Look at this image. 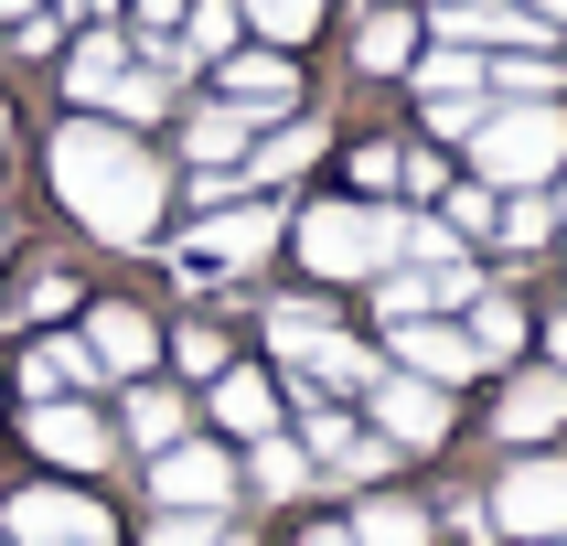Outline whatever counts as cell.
Instances as JSON below:
<instances>
[{"mask_svg": "<svg viewBox=\"0 0 567 546\" xmlns=\"http://www.w3.org/2000/svg\"><path fill=\"white\" fill-rule=\"evenodd\" d=\"M22 429H32V450H43V461H75V472H96V461H107V418L75 408V396H43Z\"/></svg>", "mask_w": 567, "mask_h": 546, "instance_id": "14", "label": "cell"}, {"mask_svg": "<svg viewBox=\"0 0 567 546\" xmlns=\"http://www.w3.org/2000/svg\"><path fill=\"white\" fill-rule=\"evenodd\" d=\"M311 161H321V128H311V119H289L279 140H257V151H247V183L268 193V183H289V172H311Z\"/></svg>", "mask_w": 567, "mask_h": 546, "instance_id": "23", "label": "cell"}, {"mask_svg": "<svg viewBox=\"0 0 567 546\" xmlns=\"http://www.w3.org/2000/svg\"><path fill=\"white\" fill-rule=\"evenodd\" d=\"M0 236H11V225H0Z\"/></svg>", "mask_w": 567, "mask_h": 546, "instance_id": "47", "label": "cell"}, {"mask_svg": "<svg viewBox=\"0 0 567 546\" xmlns=\"http://www.w3.org/2000/svg\"><path fill=\"white\" fill-rule=\"evenodd\" d=\"M236 22H247L236 0H183V43H193V54H225V43H236Z\"/></svg>", "mask_w": 567, "mask_h": 546, "instance_id": "33", "label": "cell"}, {"mask_svg": "<svg viewBox=\"0 0 567 546\" xmlns=\"http://www.w3.org/2000/svg\"><path fill=\"white\" fill-rule=\"evenodd\" d=\"M408 257V215L396 204H311L300 215V268L311 279H375Z\"/></svg>", "mask_w": 567, "mask_h": 546, "instance_id": "3", "label": "cell"}, {"mask_svg": "<svg viewBox=\"0 0 567 546\" xmlns=\"http://www.w3.org/2000/svg\"><path fill=\"white\" fill-rule=\"evenodd\" d=\"M385 332H396V375H417V385L482 375V353H472V332H461V321H385Z\"/></svg>", "mask_w": 567, "mask_h": 546, "instance_id": "10", "label": "cell"}, {"mask_svg": "<svg viewBox=\"0 0 567 546\" xmlns=\"http://www.w3.org/2000/svg\"><path fill=\"white\" fill-rule=\"evenodd\" d=\"M493 204H504L493 183H450V193H440V225L461 236V247H472V236H493Z\"/></svg>", "mask_w": 567, "mask_h": 546, "instance_id": "32", "label": "cell"}, {"mask_svg": "<svg viewBox=\"0 0 567 546\" xmlns=\"http://www.w3.org/2000/svg\"><path fill=\"white\" fill-rule=\"evenodd\" d=\"M151 546H225V525H215V504H161Z\"/></svg>", "mask_w": 567, "mask_h": 546, "instance_id": "34", "label": "cell"}, {"mask_svg": "<svg viewBox=\"0 0 567 546\" xmlns=\"http://www.w3.org/2000/svg\"><path fill=\"white\" fill-rule=\"evenodd\" d=\"M536 364H557V375H567V311H546V321H536Z\"/></svg>", "mask_w": 567, "mask_h": 546, "instance_id": "39", "label": "cell"}, {"mask_svg": "<svg viewBox=\"0 0 567 546\" xmlns=\"http://www.w3.org/2000/svg\"><path fill=\"white\" fill-rule=\"evenodd\" d=\"M128 64H140V54H128L118 32L96 22L86 43H75V64H64V86H75V107H118V86H128Z\"/></svg>", "mask_w": 567, "mask_h": 546, "instance_id": "16", "label": "cell"}, {"mask_svg": "<svg viewBox=\"0 0 567 546\" xmlns=\"http://www.w3.org/2000/svg\"><path fill=\"white\" fill-rule=\"evenodd\" d=\"M493 247L504 257H546L557 247V193H504V204H493Z\"/></svg>", "mask_w": 567, "mask_h": 546, "instance_id": "20", "label": "cell"}, {"mask_svg": "<svg viewBox=\"0 0 567 546\" xmlns=\"http://www.w3.org/2000/svg\"><path fill=\"white\" fill-rule=\"evenodd\" d=\"M140 22H151V32H183V0H140Z\"/></svg>", "mask_w": 567, "mask_h": 546, "instance_id": "40", "label": "cell"}, {"mask_svg": "<svg viewBox=\"0 0 567 546\" xmlns=\"http://www.w3.org/2000/svg\"><path fill=\"white\" fill-rule=\"evenodd\" d=\"M461 151H472V183H493V193H546L567 172V96H493Z\"/></svg>", "mask_w": 567, "mask_h": 546, "instance_id": "2", "label": "cell"}, {"mask_svg": "<svg viewBox=\"0 0 567 546\" xmlns=\"http://www.w3.org/2000/svg\"><path fill=\"white\" fill-rule=\"evenodd\" d=\"M225 546H247V536H225Z\"/></svg>", "mask_w": 567, "mask_h": 546, "instance_id": "46", "label": "cell"}, {"mask_svg": "<svg viewBox=\"0 0 567 546\" xmlns=\"http://www.w3.org/2000/svg\"><path fill=\"white\" fill-rule=\"evenodd\" d=\"M54 193H64V215L96 225L107 247H151V225H161V161L107 119H75L54 140Z\"/></svg>", "mask_w": 567, "mask_h": 546, "instance_id": "1", "label": "cell"}, {"mask_svg": "<svg viewBox=\"0 0 567 546\" xmlns=\"http://www.w3.org/2000/svg\"><path fill=\"white\" fill-rule=\"evenodd\" d=\"M300 546H353V525H311V536H300Z\"/></svg>", "mask_w": 567, "mask_h": 546, "instance_id": "41", "label": "cell"}, {"mask_svg": "<svg viewBox=\"0 0 567 546\" xmlns=\"http://www.w3.org/2000/svg\"><path fill=\"white\" fill-rule=\"evenodd\" d=\"M300 482H311V450L300 440H257V493H268V504H289Z\"/></svg>", "mask_w": 567, "mask_h": 546, "instance_id": "30", "label": "cell"}, {"mask_svg": "<svg viewBox=\"0 0 567 546\" xmlns=\"http://www.w3.org/2000/svg\"><path fill=\"white\" fill-rule=\"evenodd\" d=\"M536 546H567V536H536Z\"/></svg>", "mask_w": 567, "mask_h": 546, "instance_id": "45", "label": "cell"}, {"mask_svg": "<svg viewBox=\"0 0 567 546\" xmlns=\"http://www.w3.org/2000/svg\"><path fill=\"white\" fill-rule=\"evenodd\" d=\"M493 440H504V450H557L567 440V375H557V364H504Z\"/></svg>", "mask_w": 567, "mask_h": 546, "instance_id": "6", "label": "cell"}, {"mask_svg": "<svg viewBox=\"0 0 567 546\" xmlns=\"http://www.w3.org/2000/svg\"><path fill=\"white\" fill-rule=\"evenodd\" d=\"M364 396H375V429H385L396 450H440L450 429H461V408H450V385H417V375H375Z\"/></svg>", "mask_w": 567, "mask_h": 546, "instance_id": "8", "label": "cell"}, {"mask_svg": "<svg viewBox=\"0 0 567 546\" xmlns=\"http://www.w3.org/2000/svg\"><path fill=\"white\" fill-rule=\"evenodd\" d=\"M11 546H118L86 493H11Z\"/></svg>", "mask_w": 567, "mask_h": 546, "instance_id": "9", "label": "cell"}, {"mask_svg": "<svg viewBox=\"0 0 567 546\" xmlns=\"http://www.w3.org/2000/svg\"><path fill=\"white\" fill-rule=\"evenodd\" d=\"M408 75H417V96H461V86H482V54H472V43H440V54L408 64ZM482 96H493V86H482Z\"/></svg>", "mask_w": 567, "mask_h": 546, "instance_id": "27", "label": "cell"}, {"mask_svg": "<svg viewBox=\"0 0 567 546\" xmlns=\"http://www.w3.org/2000/svg\"><path fill=\"white\" fill-rule=\"evenodd\" d=\"M86 375H140L161 353V332H151V311H128V300H107V311H86Z\"/></svg>", "mask_w": 567, "mask_h": 546, "instance_id": "12", "label": "cell"}, {"mask_svg": "<svg viewBox=\"0 0 567 546\" xmlns=\"http://www.w3.org/2000/svg\"><path fill=\"white\" fill-rule=\"evenodd\" d=\"M215 418L236 429V440H268V429H279V385L247 375V364H225V375H215Z\"/></svg>", "mask_w": 567, "mask_h": 546, "instance_id": "18", "label": "cell"}, {"mask_svg": "<svg viewBox=\"0 0 567 546\" xmlns=\"http://www.w3.org/2000/svg\"><path fill=\"white\" fill-rule=\"evenodd\" d=\"M429 32L472 43V54H557V22L525 0H429Z\"/></svg>", "mask_w": 567, "mask_h": 546, "instance_id": "5", "label": "cell"}, {"mask_svg": "<svg viewBox=\"0 0 567 546\" xmlns=\"http://www.w3.org/2000/svg\"><path fill=\"white\" fill-rule=\"evenodd\" d=\"M472 289H482V257H440V268L396 257V268H375V311L385 321H450Z\"/></svg>", "mask_w": 567, "mask_h": 546, "instance_id": "7", "label": "cell"}, {"mask_svg": "<svg viewBox=\"0 0 567 546\" xmlns=\"http://www.w3.org/2000/svg\"><path fill=\"white\" fill-rule=\"evenodd\" d=\"M0 140H11V128H0Z\"/></svg>", "mask_w": 567, "mask_h": 546, "instance_id": "48", "label": "cell"}, {"mask_svg": "<svg viewBox=\"0 0 567 546\" xmlns=\"http://www.w3.org/2000/svg\"><path fill=\"white\" fill-rule=\"evenodd\" d=\"M22 375H32V396H64V385L86 375V353H75V343H43V353L22 364Z\"/></svg>", "mask_w": 567, "mask_h": 546, "instance_id": "36", "label": "cell"}, {"mask_svg": "<svg viewBox=\"0 0 567 546\" xmlns=\"http://www.w3.org/2000/svg\"><path fill=\"white\" fill-rule=\"evenodd\" d=\"M183 396H172V385H140V396H128V440H140V450H172V440H183Z\"/></svg>", "mask_w": 567, "mask_h": 546, "instance_id": "25", "label": "cell"}, {"mask_svg": "<svg viewBox=\"0 0 567 546\" xmlns=\"http://www.w3.org/2000/svg\"><path fill=\"white\" fill-rule=\"evenodd\" d=\"M417 64V11H364L353 32V75H408Z\"/></svg>", "mask_w": 567, "mask_h": 546, "instance_id": "19", "label": "cell"}, {"mask_svg": "<svg viewBox=\"0 0 567 546\" xmlns=\"http://www.w3.org/2000/svg\"><path fill=\"white\" fill-rule=\"evenodd\" d=\"M482 86L493 96H567V64L557 54H482Z\"/></svg>", "mask_w": 567, "mask_h": 546, "instance_id": "24", "label": "cell"}, {"mask_svg": "<svg viewBox=\"0 0 567 546\" xmlns=\"http://www.w3.org/2000/svg\"><path fill=\"white\" fill-rule=\"evenodd\" d=\"M183 151L204 161V172H215V161H236V151H247V107H204V119L183 128Z\"/></svg>", "mask_w": 567, "mask_h": 546, "instance_id": "26", "label": "cell"}, {"mask_svg": "<svg viewBox=\"0 0 567 546\" xmlns=\"http://www.w3.org/2000/svg\"><path fill=\"white\" fill-rule=\"evenodd\" d=\"M151 493L161 504H225V493H236V461H225L215 440H172L161 472H151Z\"/></svg>", "mask_w": 567, "mask_h": 546, "instance_id": "13", "label": "cell"}, {"mask_svg": "<svg viewBox=\"0 0 567 546\" xmlns=\"http://www.w3.org/2000/svg\"><path fill=\"white\" fill-rule=\"evenodd\" d=\"M0 11H11V22H32V11H43V0H0Z\"/></svg>", "mask_w": 567, "mask_h": 546, "instance_id": "44", "label": "cell"}, {"mask_svg": "<svg viewBox=\"0 0 567 546\" xmlns=\"http://www.w3.org/2000/svg\"><path fill=\"white\" fill-rule=\"evenodd\" d=\"M321 332H332V311H321V300H279V311H268V353H289V364H300Z\"/></svg>", "mask_w": 567, "mask_h": 546, "instance_id": "28", "label": "cell"}, {"mask_svg": "<svg viewBox=\"0 0 567 546\" xmlns=\"http://www.w3.org/2000/svg\"><path fill=\"white\" fill-rule=\"evenodd\" d=\"M300 375H311L321 396H364V385H375L385 364H375V353H364V343H353V332H321V343L300 353Z\"/></svg>", "mask_w": 567, "mask_h": 546, "instance_id": "21", "label": "cell"}, {"mask_svg": "<svg viewBox=\"0 0 567 546\" xmlns=\"http://www.w3.org/2000/svg\"><path fill=\"white\" fill-rule=\"evenodd\" d=\"M525 11H546V22H557V32H567V0H525Z\"/></svg>", "mask_w": 567, "mask_h": 546, "instance_id": "42", "label": "cell"}, {"mask_svg": "<svg viewBox=\"0 0 567 546\" xmlns=\"http://www.w3.org/2000/svg\"><path fill=\"white\" fill-rule=\"evenodd\" d=\"M279 236H289L279 204H225V215L193 225V268H247V257H268Z\"/></svg>", "mask_w": 567, "mask_h": 546, "instance_id": "11", "label": "cell"}, {"mask_svg": "<svg viewBox=\"0 0 567 546\" xmlns=\"http://www.w3.org/2000/svg\"><path fill=\"white\" fill-rule=\"evenodd\" d=\"M417 107H429V140H440V151H461V140L482 128V107H493V96L461 86V96H417Z\"/></svg>", "mask_w": 567, "mask_h": 546, "instance_id": "31", "label": "cell"}, {"mask_svg": "<svg viewBox=\"0 0 567 546\" xmlns=\"http://www.w3.org/2000/svg\"><path fill=\"white\" fill-rule=\"evenodd\" d=\"M289 96H300V64H279V43H268V54H225V107L268 119V107H289Z\"/></svg>", "mask_w": 567, "mask_h": 546, "instance_id": "17", "label": "cell"}, {"mask_svg": "<svg viewBox=\"0 0 567 546\" xmlns=\"http://www.w3.org/2000/svg\"><path fill=\"white\" fill-rule=\"evenodd\" d=\"M461 332H472L482 364H525V343H536V321H525L514 289H472V300H461Z\"/></svg>", "mask_w": 567, "mask_h": 546, "instance_id": "15", "label": "cell"}, {"mask_svg": "<svg viewBox=\"0 0 567 546\" xmlns=\"http://www.w3.org/2000/svg\"><path fill=\"white\" fill-rule=\"evenodd\" d=\"M396 193H429V204H440V193H450V161H440V151H408V172H396Z\"/></svg>", "mask_w": 567, "mask_h": 546, "instance_id": "37", "label": "cell"}, {"mask_svg": "<svg viewBox=\"0 0 567 546\" xmlns=\"http://www.w3.org/2000/svg\"><path fill=\"white\" fill-rule=\"evenodd\" d=\"M236 11H247L279 54H289V43H311V22H321V0H236Z\"/></svg>", "mask_w": 567, "mask_h": 546, "instance_id": "29", "label": "cell"}, {"mask_svg": "<svg viewBox=\"0 0 567 546\" xmlns=\"http://www.w3.org/2000/svg\"><path fill=\"white\" fill-rule=\"evenodd\" d=\"M353 546H429V504H408V493H364V504H353Z\"/></svg>", "mask_w": 567, "mask_h": 546, "instance_id": "22", "label": "cell"}, {"mask_svg": "<svg viewBox=\"0 0 567 546\" xmlns=\"http://www.w3.org/2000/svg\"><path fill=\"white\" fill-rule=\"evenodd\" d=\"M482 504H493V536H514V546L567 536V450H514Z\"/></svg>", "mask_w": 567, "mask_h": 546, "instance_id": "4", "label": "cell"}, {"mask_svg": "<svg viewBox=\"0 0 567 546\" xmlns=\"http://www.w3.org/2000/svg\"><path fill=\"white\" fill-rule=\"evenodd\" d=\"M75 11H86V22H107V11H118V0H75Z\"/></svg>", "mask_w": 567, "mask_h": 546, "instance_id": "43", "label": "cell"}, {"mask_svg": "<svg viewBox=\"0 0 567 546\" xmlns=\"http://www.w3.org/2000/svg\"><path fill=\"white\" fill-rule=\"evenodd\" d=\"M172 353H183V375H225V343H215V332H204V321H193V332H183V343H172Z\"/></svg>", "mask_w": 567, "mask_h": 546, "instance_id": "38", "label": "cell"}, {"mask_svg": "<svg viewBox=\"0 0 567 546\" xmlns=\"http://www.w3.org/2000/svg\"><path fill=\"white\" fill-rule=\"evenodd\" d=\"M396 172H408V140H353V183L364 193H396Z\"/></svg>", "mask_w": 567, "mask_h": 546, "instance_id": "35", "label": "cell"}]
</instances>
